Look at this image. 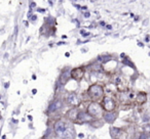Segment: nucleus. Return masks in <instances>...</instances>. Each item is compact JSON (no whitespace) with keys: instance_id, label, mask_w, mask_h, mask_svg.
Wrapping results in <instances>:
<instances>
[{"instance_id":"4","label":"nucleus","mask_w":150,"mask_h":139,"mask_svg":"<svg viewBox=\"0 0 150 139\" xmlns=\"http://www.w3.org/2000/svg\"><path fill=\"white\" fill-rule=\"evenodd\" d=\"M84 73H86V68L83 66H77V68H72L70 72L71 79L75 80V81L77 82H80L82 80V78L84 77Z\"/></svg>"},{"instance_id":"29","label":"nucleus","mask_w":150,"mask_h":139,"mask_svg":"<svg viewBox=\"0 0 150 139\" xmlns=\"http://www.w3.org/2000/svg\"><path fill=\"white\" fill-rule=\"evenodd\" d=\"M8 86H9V83H6V84H5V88H8Z\"/></svg>"},{"instance_id":"26","label":"nucleus","mask_w":150,"mask_h":139,"mask_svg":"<svg viewBox=\"0 0 150 139\" xmlns=\"http://www.w3.org/2000/svg\"><path fill=\"white\" fill-rule=\"evenodd\" d=\"M138 45H139V46H141V47H143V46H144V44H143V43H141V42H139V43H138Z\"/></svg>"},{"instance_id":"1","label":"nucleus","mask_w":150,"mask_h":139,"mask_svg":"<svg viewBox=\"0 0 150 139\" xmlns=\"http://www.w3.org/2000/svg\"><path fill=\"white\" fill-rule=\"evenodd\" d=\"M88 95L92 101H99L100 102L105 97V90L103 85L98 83L92 84L88 89Z\"/></svg>"},{"instance_id":"11","label":"nucleus","mask_w":150,"mask_h":139,"mask_svg":"<svg viewBox=\"0 0 150 139\" xmlns=\"http://www.w3.org/2000/svg\"><path fill=\"white\" fill-rule=\"evenodd\" d=\"M135 100L138 105H142V104H144L147 101V94H146L145 92H138V93L136 94Z\"/></svg>"},{"instance_id":"22","label":"nucleus","mask_w":150,"mask_h":139,"mask_svg":"<svg viewBox=\"0 0 150 139\" xmlns=\"http://www.w3.org/2000/svg\"><path fill=\"white\" fill-rule=\"evenodd\" d=\"M90 13H84V17H90Z\"/></svg>"},{"instance_id":"7","label":"nucleus","mask_w":150,"mask_h":139,"mask_svg":"<svg viewBox=\"0 0 150 139\" xmlns=\"http://www.w3.org/2000/svg\"><path fill=\"white\" fill-rule=\"evenodd\" d=\"M63 108V100L62 99H56L50 104L47 108V114L50 115V114H54V112H57L58 110H62Z\"/></svg>"},{"instance_id":"12","label":"nucleus","mask_w":150,"mask_h":139,"mask_svg":"<svg viewBox=\"0 0 150 139\" xmlns=\"http://www.w3.org/2000/svg\"><path fill=\"white\" fill-rule=\"evenodd\" d=\"M76 101H77V96H76V94H75L74 92H71V93L67 94V96H66L67 104H69V105H75Z\"/></svg>"},{"instance_id":"13","label":"nucleus","mask_w":150,"mask_h":139,"mask_svg":"<svg viewBox=\"0 0 150 139\" xmlns=\"http://www.w3.org/2000/svg\"><path fill=\"white\" fill-rule=\"evenodd\" d=\"M122 64H125V66H129V68H134V70H136L135 64H134V62L132 61V60L129 59V57H127V56H125V57L122 58Z\"/></svg>"},{"instance_id":"15","label":"nucleus","mask_w":150,"mask_h":139,"mask_svg":"<svg viewBox=\"0 0 150 139\" xmlns=\"http://www.w3.org/2000/svg\"><path fill=\"white\" fill-rule=\"evenodd\" d=\"M112 58H110V55L108 54H105V55H101L98 57V61L101 62V64H106V62L110 61Z\"/></svg>"},{"instance_id":"8","label":"nucleus","mask_w":150,"mask_h":139,"mask_svg":"<svg viewBox=\"0 0 150 139\" xmlns=\"http://www.w3.org/2000/svg\"><path fill=\"white\" fill-rule=\"evenodd\" d=\"M67 130V124L64 122V121H57L54 125V131L56 134L61 135V134H64Z\"/></svg>"},{"instance_id":"14","label":"nucleus","mask_w":150,"mask_h":139,"mask_svg":"<svg viewBox=\"0 0 150 139\" xmlns=\"http://www.w3.org/2000/svg\"><path fill=\"white\" fill-rule=\"evenodd\" d=\"M120 133H121V130L119 128H115V127H111L110 128V134H111V137H113V138L118 137Z\"/></svg>"},{"instance_id":"32","label":"nucleus","mask_w":150,"mask_h":139,"mask_svg":"<svg viewBox=\"0 0 150 139\" xmlns=\"http://www.w3.org/2000/svg\"><path fill=\"white\" fill-rule=\"evenodd\" d=\"M65 55H66V56H69V55H70V53H68V52H66V53H65Z\"/></svg>"},{"instance_id":"3","label":"nucleus","mask_w":150,"mask_h":139,"mask_svg":"<svg viewBox=\"0 0 150 139\" xmlns=\"http://www.w3.org/2000/svg\"><path fill=\"white\" fill-rule=\"evenodd\" d=\"M101 105H102L103 110L105 112H111V110H115L117 108V102L116 99L112 97H104L100 101Z\"/></svg>"},{"instance_id":"17","label":"nucleus","mask_w":150,"mask_h":139,"mask_svg":"<svg viewBox=\"0 0 150 139\" xmlns=\"http://www.w3.org/2000/svg\"><path fill=\"white\" fill-rule=\"evenodd\" d=\"M143 128H144V133H149L150 132V124L149 123L144 125Z\"/></svg>"},{"instance_id":"25","label":"nucleus","mask_w":150,"mask_h":139,"mask_svg":"<svg viewBox=\"0 0 150 139\" xmlns=\"http://www.w3.org/2000/svg\"><path fill=\"white\" fill-rule=\"evenodd\" d=\"M78 137H79V138H82V137H84V135L82 134V133H80V134L78 135Z\"/></svg>"},{"instance_id":"27","label":"nucleus","mask_w":150,"mask_h":139,"mask_svg":"<svg viewBox=\"0 0 150 139\" xmlns=\"http://www.w3.org/2000/svg\"><path fill=\"white\" fill-rule=\"evenodd\" d=\"M149 39H150V38H149V36H146V42H148V41H149Z\"/></svg>"},{"instance_id":"2","label":"nucleus","mask_w":150,"mask_h":139,"mask_svg":"<svg viewBox=\"0 0 150 139\" xmlns=\"http://www.w3.org/2000/svg\"><path fill=\"white\" fill-rule=\"evenodd\" d=\"M86 112H88V115H91L94 119L100 118V117H102L103 114H104V110H103L102 105H101V103L99 101L91 102L88 105Z\"/></svg>"},{"instance_id":"28","label":"nucleus","mask_w":150,"mask_h":139,"mask_svg":"<svg viewBox=\"0 0 150 139\" xmlns=\"http://www.w3.org/2000/svg\"><path fill=\"white\" fill-rule=\"evenodd\" d=\"M62 44H65V42H59L58 45H62Z\"/></svg>"},{"instance_id":"18","label":"nucleus","mask_w":150,"mask_h":139,"mask_svg":"<svg viewBox=\"0 0 150 139\" xmlns=\"http://www.w3.org/2000/svg\"><path fill=\"white\" fill-rule=\"evenodd\" d=\"M91 33H88V32H86L84 30H81L80 31V35L82 36V37H88V36H90Z\"/></svg>"},{"instance_id":"24","label":"nucleus","mask_w":150,"mask_h":139,"mask_svg":"<svg viewBox=\"0 0 150 139\" xmlns=\"http://www.w3.org/2000/svg\"><path fill=\"white\" fill-rule=\"evenodd\" d=\"M106 28H107V29H109V30H111V29H112V27H111L110 25H107V26H106Z\"/></svg>"},{"instance_id":"30","label":"nucleus","mask_w":150,"mask_h":139,"mask_svg":"<svg viewBox=\"0 0 150 139\" xmlns=\"http://www.w3.org/2000/svg\"><path fill=\"white\" fill-rule=\"evenodd\" d=\"M32 79H33V80H35V79H36V76H35V75H33V76H32Z\"/></svg>"},{"instance_id":"5","label":"nucleus","mask_w":150,"mask_h":139,"mask_svg":"<svg viewBox=\"0 0 150 139\" xmlns=\"http://www.w3.org/2000/svg\"><path fill=\"white\" fill-rule=\"evenodd\" d=\"M70 72H71V68H65L64 70L62 71L61 73L60 77H59V85L60 86H64L65 84H67L69 82V80L71 79V75H70Z\"/></svg>"},{"instance_id":"20","label":"nucleus","mask_w":150,"mask_h":139,"mask_svg":"<svg viewBox=\"0 0 150 139\" xmlns=\"http://www.w3.org/2000/svg\"><path fill=\"white\" fill-rule=\"evenodd\" d=\"M36 6V3L35 2H31V3H30V8H33V7H35Z\"/></svg>"},{"instance_id":"19","label":"nucleus","mask_w":150,"mask_h":139,"mask_svg":"<svg viewBox=\"0 0 150 139\" xmlns=\"http://www.w3.org/2000/svg\"><path fill=\"white\" fill-rule=\"evenodd\" d=\"M36 20H37V15H31V17H30V21L31 22H35Z\"/></svg>"},{"instance_id":"9","label":"nucleus","mask_w":150,"mask_h":139,"mask_svg":"<svg viewBox=\"0 0 150 139\" xmlns=\"http://www.w3.org/2000/svg\"><path fill=\"white\" fill-rule=\"evenodd\" d=\"M103 118L104 121L108 124H112L114 123V121L117 119V112L115 110H111V112H105L103 114Z\"/></svg>"},{"instance_id":"16","label":"nucleus","mask_w":150,"mask_h":139,"mask_svg":"<svg viewBox=\"0 0 150 139\" xmlns=\"http://www.w3.org/2000/svg\"><path fill=\"white\" fill-rule=\"evenodd\" d=\"M45 24L46 25H48V26H52V27H54L56 26V20L54 19L52 17H46L45 19Z\"/></svg>"},{"instance_id":"10","label":"nucleus","mask_w":150,"mask_h":139,"mask_svg":"<svg viewBox=\"0 0 150 139\" xmlns=\"http://www.w3.org/2000/svg\"><path fill=\"white\" fill-rule=\"evenodd\" d=\"M77 115H78V108H76V106H74V108H70V110L66 112V116L65 117H66L69 121L75 123L76 120H77Z\"/></svg>"},{"instance_id":"21","label":"nucleus","mask_w":150,"mask_h":139,"mask_svg":"<svg viewBox=\"0 0 150 139\" xmlns=\"http://www.w3.org/2000/svg\"><path fill=\"white\" fill-rule=\"evenodd\" d=\"M37 10L39 11V13H45V9L44 8H38Z\"/></svg>"},{"instance_id":"6","label":"nucleus","mask_w":150,"mask_h":139,"mask_svg":"<svg viewBox=\"0 0 150 139\" xmlns=\"http://www.w3.org/2000/svg\"><path fill=\"white\" fill-rule=\"evenodd\" d=\"M94 120L91 115H88V112H78L77 115V120H76V124H82V123H88L90 124L92 121Z\"/></svg>"},{"instance_id":"23","label":"nucleus","mask_w":150,"mask_h":139,"mask_svg":"<svg viewBox=\"0 0 150 139\" xmlns=\"http://www.w3.org/2000/svg\"><path fill=\"white\" fill-rule=\"evenodd\" d=\"M32 93H33V94H36V93H37V90H36V89H33V90H32Z\"/></svg>"},{"instance_id":"31","label":"nucleus","mask_w":150,"mask_h":139,"mask_svg":"<svg viewBox=\"0 0 150 139\" xmlns=\"http://www.w3.org/2000/svg\"><path fill=\"white\" fill-rule=\"evenodd\" d=\"M100 25H102V26H105V23H104V22H101V23H100Z\"/></svg>"}]
</instances>
